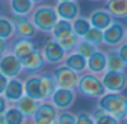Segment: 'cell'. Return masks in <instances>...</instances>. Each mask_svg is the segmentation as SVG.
Wrapping results in <instances>:
<instances>
[{
	"label": "cell",
	"instance_id": "cell-1",
	"mask_svg": "<svg viewBox=\"0 0 127 124\" xmlns=\"http://www.w3.org/2000/svg\"><path fill=\"white\" fill-rule=\"evenodd\" d=\"M29 19L37 30L42 33H52L60 18L56 14L55 7L51 5H39L34 8L29 15Z\"/></svg>",
	"mask_w": 127,
	"mask_h": 124
},
{
	"label": "cell",
	"instance_id": "cell-2",
	"mask_svg": "<svg viewBox=\"0 0 127 124\" xmlns=\"http://www.w3.org/2000/svg\"><path fill=\"white\" fill-rule=\"evenodd\" d=\"M98 106L105 110L107 114L114 116L119 122L126 120L127 116V97L123 94L106 93L98 100Z\"/></svg>",
	"mask_w": 127,
	"mask_h": 124
},
{
	"label": "cell",
	"instance_id": "cell-3",
	"mask_svg": "<svg viewBox=\"0 0 127 124\" xmlns=\"http://www.w3.org/2000/svg\"><path fill=\"white\" fill-rule=\"evenodd\" d=\"M75 91L87 98H97V100L102 97L107 93L100 76H97L90 72H86L80 75Z\"/></svg>",
	"mask_w": 127,
	"mask_h": 124
},
{
	"label": "cell",
	"instance_id": "cell-4",
	"mask_svg": "<svg viewBox=\"0 0 127 124\" xmlns=\"http://www.w3.org/2000/svg\"><path fill=\"white\" fill-rule=\"evenodd\" d=\"M100 78L107 93L123 94L127 88L126 72H105Z\"/></svg>",
	"mask_w": 127,
	"mask_h": 124
},
{
	"label": "cell",
	"instance_id": "cell-5",
	"mask_svg": "<svg viewBox=\"0 0 127 124\" xmlns=\"http://www.w3.org/2000/svg\"><path fill=\"white\" fill-rule=\"evenodd\" d=\"M127 27L120 20L115 19L114 22L103 31V44L109 47H118L126 39Z\"/></svg>",
	"mask_w": 127,
	"mask_h": 124
},
{
	"label": "cell",
	"instance_id": "cell-6",
	"mask_svg": "<svg viewBox=\"0 0 127 124\" xmlns=\"http://www.w3.org/2000/svg\"><path fill=\"white\" fill-rule=\"evenodd\" d=\"M53 73H54L59 88L77 89L80 75L77 74L74 71H72L71 68L65 66L64 64H61L56 66V68L53 71Z\"/></svg>",
	"mask_w": 127,
	"mask_h": 124
},
{
	"label": "cell",
	"instance_id": "cell-7",
	"mask_svg": "<svg viewBox=\"0 0 127 124\" xmlns=\"http://www.w3.org/2000/svg\"><path fill=\"white\" fill-rule=\"evenodd\" d=\"M41 50L46 64H50V65L63 64L64 59L67 56L66 53L64 52V49L60 46V44L53 38L46 41Z\"/></svg>",
	"mask_w": 127,
	"mask_h": 124
},
{
	"label": "cell",
	"instance_id": "cell-8",
	"mask_svg": "<svg viewBox=\"0 0 127 124\" xmlns=\"http://www.w3.org/2000/svg\"><path fill=\"white\" fill-rule=\"evenodd\" d=\"M59 110L51 101H44L32 119V124H58Z\"/></svg>",
	"mask_w": 127,
	"mask_h": 124
},
{
	"label": "cell",
	"instance_id": "cell-9",
	"mask_svg": "<svg viewBox=\"0 0 127 124\" xmlns=\"http://www.w3.org/2000/svg\"><path fill=\"white\" fill-rule=\"evenodd\" d=\"M50 101L59 111H69L77 101V91L69 88H58Z\"/></svg>",
	"mask_w": 127,
	"mask_h": 124
},
{
	"label": "cell",
	"instance_id": "cell-10",
	"mask_svg": "<svg viewBox=\"0 0 127 124\" xmlns=\"http://www.w3.org/2000/svg\"><path fill=\"white\" fill-rule=\"evenodd\" d=\"M37 49H38L37 45L32 39L15 37L9 43V53L15 55L19 60H23L25 57H27Z\"/></svg>",
	"mask_w": 127,
	"mask_h": 124
},
{
	"label": "cell",
	"instance_id": "cell-11",
	"mask_svg": "<svg viewBox=\"0 0 127 124\" xmlns=\"http://www.w3.org/2000/svg\"><path fill=\"white\" fill-rule=\"evenodd\" d=\"M20 62H22V65H23V73H26L27 76L41 74L46 64L45 59H44V56L42 54V50L39 49L32 53L31 55L25 57Z\"/></svg>",
	"mask_w": 127,
	"mask_h": 124
},
{
	"label": "cell",
	"instance_id": "cell-12",
	"mask_svg": "<svg viewBox=\"0 0 127 124\" xmlns=\"http://www.w3.org/2000/svg\"><path fill=\"white\" fill-rule=\"evenodd\" d=\"M0 73L8 79L19 77L23 73L22 62L11 53H7L0 60Z\"/></svg>",
	"mask_w": 127,
	"mask_h": 124
},
{
	"label": "cell",
	"instance_id": "cell-13",
	"mask_svg": "<svg viewBox=\"0 0 127 124\" xmlns=\"http://www.w3.org/2000/svg\"><path fill=\"white\" fill-rule=\"evenodd\" d=\"M11 20L14 22L15 29H16V37L26 39H33L36 37L37 29L31 21L29 17L11 15Z\"/></svg>",
	"mask_w": 127,
	"mask_h": 124
},
{
	"label": "cell",
	"instance_id": "cell-14",
	"mask_svg": "<svg viewBox=\"0 0 127 124\" xmlns=\"http://www.w3.org/2000/svg\"><path fill=\"white\" fill-rule=\"evenodd\" d=\"M55 10L59 18L66 21H74L78 17H80V6L77 0L66 1V2H58Z\"/></svg>",
	"mask_w": 127,
	"mask_h": 124
},
{
	"label": "cell",
	"instance_id": "cell-15",
	"mask_svg": "<svg viewBox=\"0 0 127 124\" xmlns=\"http://www.w3.org/2000/svg\"><path fill=\"white\" fill-rule=\"evenodd\" d=\"M24 95V81L19 77L10 78L9 82H8L7 87H6L5 93H3V96H5L6 100L11 104H16Z\"/></svg>",
	"mask_w": 127,
	"mask_h": 124
},
{
	"label": "cell",
	"instance_id": "cell-16",
	"mask_svg": "<svg viewBox=\"0 0 127 124\" xmlns=\"http://www.w3.org/2000/svg\"><path fill=\"white\" fill-rule=\"evenodd\" d=\"M24 89H25V95L29 96V97L34 98V100L39 101V102L45 101L43 95V91H42L39 74L26 76V78L24 81Z\"/></svg>",
	"mask_w": 127,
	"mask_h": 124
},
{
	"label": "cell",
	"instance_id": "cell-17",
	"mask_svg": "<svg viewBox=\"0 0 127 124\" xmlns=\"http://www.w3.org/2000/svg\"><path fill=\"white\" fill-rule=\"evenodd\" d=\"M114 20L115 18L109 14L107 9H96L89 16V21L91 24V27L101 31H105L114 22Z\"/></svg>",
	"mask_w": 127,
	"mask_h": 124
},
{
	"label": "cell",
	"instance_id": "cell-18",
	"mask_svg": "<svg viewBox=\"0 0 127 124\" xmlns=\"http://www.w3.org/2000/svg\"><path fill=\"white\" fill-rule=\"evenodd\" d=\"M87 71L97 76H101L107 71V56L106 53L98 49L87 62Z\"/></svg>",
	"mask_w": 127,
	"mask_h": 124
},
{
	"label": "cell",
	"instance_id": "cell-19",
	"mask_svg": "<svg viewBox=\"0 0 127 124\" xmlns=\"http://www.w3.org/2000/svg\"><path fill=\"white\" fill-rule=\"evenodd\" d=\"M41 103L42 102H39V101L34 100V98L29 97V96H27V95H24L14 105L22 112V114L24 115L27 120H31L32 121V119L34 117V115L36 114L37 110H38L39 106H41Z\"/></svg>",
	"mask_w": 127,
	"mask_h": 124
},
{
	"label": "cell",
	"instance_id": "cell-20",
	"mask_svg": "<svg viewBox=\"0 0 127 124\" xmlns=\"http://www.w3.org/2000/svg\"><path fill=\"white\" fill-rule=\"evenodd\" d=\"M39 77H41V85H42V91H43L44 98H45V101H50L59 88L55 76H54V73L42 72L39 74Z\"/></svg>",
	"mask_w": 127,
	"mask_h": 124
},
{
	"label": "cell",
	"instance_id": "cell-21",
	"mask_svg": "<svg viewBox=\"0 0 127 124\" xmlns=\"http://www.w3.org/2000/svg\"><path fill=\"white\" fill-rule=\"evenodd\" d=\"M106 9L117 20L127 19V0H108Z\"/></svg>",
	"mask_w": 127,
	"mask_h": 124
},
{
	"label": "cell",
	"instance_id": "cell-22",
	"mask_svg": "<svg viewBox=\"0 0 127 124\" xmlns=\"http://www.w3.org/2000/svg\"><path fill=\"white\" fill-rule=\"evenodd\" d=\"M87 62H88V59H86L83 56H81L80 54L74 52L66 56L63 64L65 66H67L69 68H71L72 71H74L77 74L81 75L83 73H86L87 71Z\"/></svg>",
	"mask_w": 127,
	"mask_h": 124
},
{
	"label": "cell",
	"instance_id": "cell-23",
	"mask_svg": "<svg viewBox=\"0 0 127 124\" xmlns=\"http://www.w3.org/2000/svg\"><path fill=\"white\" fill-rule=\"evenodd\" d=\"M107 56V71L106 72H125L127 64L118 54L117 48L110 49L106 53Z\"/></svg>",
	"mask_w": 127,
	"mask_h": 124
},
{
	"label": "cell",
	"instance_id": "cell-24",
	"mask_svg": "<svg viewBox=\"0 0 127 124\" xmlns=\"http://www.w3.org/2000/svg\"><path fill=\"white\" fill-rule=\"evenodd\" d=\"M34 3L31 0H11L9 2V9L11 15L28 16L34 10Z\"/></svg>",
	"mask_w": 127,
	"mask_h": 124
},
{
	"label": "cell",
	"instance_id": "cell-25",
	"mask_svg": "<svg viewBox=\"0 0 127 124\" xmlns=\"http://www.w3.org/2000/svg\"><path fill=\"white\" fill-rule=\"evenodd\" d=\"M52 37L53 39H55L56 41H60L62 39L66 38L67 36L73 34V29H72V22L66 21L63 19H59L56 25L54 26L52 30Z\"/></svg>",
	"mask_w": 127,
	"mask_h": 124
},
{
	"label": "cell",
	"instance_id": "cell-26",
	"mask_svg": "<svg viewBox=\"0 0 127 124\" xmlns=\"http://www.w3.org/2000/svg\"><path fill=\"white\" fill-rule=\"evenodd\" d=\"M16 37V29L11 18L1 16L0 17V39L3 40H12Z\"/></svg>",
	"mask_w": 127,
	"mask_h": 124
},
{
	"label": "cell",
	"instance_id": "cell-27",
	"mask_svg": "<svg viewBox=\"0 0 127 124\" xmlns=\"http://www.w3.org/2000/svg\"><path fill=\"white\" fill-rule=\"evenodd\" d=\"M91 28V24L89 21V19L84 18V17H78L74 21H72V29L73 33L80 38H83L87 35L89 30Z\"/></svg>",
	"mask_w": 127,
	"mask_h": 124
},
{
	"label": "cell",
	"instance_id": "cell-28",
	"mask_svg": "<svg viewBox=\"0 0 127 124\" xmlns=\"http://www.w3.org/2000/svg\"><path fill=\"white\" fill-rule=\"evenodd\" d=\"M5 117L7 124H26L28 121L15 105L9 106L7 112L5 113Z\"/></svg>",
	"mask_w": 127,
	"mask_h": 124
},
{
	"label": "cell",
	"instance_id": "cell-29",
	"mask_svg": "<svg viewBox=\"0 0 127 124\" xmlns=\"http://www.w3.org/2000/svg\"><path fill=\"white\" fill-rule=\"evenodd\" d=\"M98 49L99 48L97 47V46L92 45V44L88 43L87 40H84L83 38H81L74 52L78 53V54H80L81 56H83L86 59H89Z\"/></svg>",
	"mask_w": 127,
	"mask_h": 124
},
{
	"label": "cell",
	"instance_id": "cell-30",
	"mask_svg": "<svg viewBox=\"0 0 127 124\" xmlns=\"http://www.w3.org/2000/svg\"><path fill=\"white\" fill-rule=\"evenodd\" d=\"M80 37H78L77 35H75L74 33L72 34V35H70V36H67L66 38L62 39V40L58 41L59 44H60V46L64 49V52L66 53V55H69V54H72V53H74L75 48H77L78 44H79L80 41Z\"/></svg>",
	"mask_w": 127,
	"mask_h": 124
},
{
	"label": "cell",
	"instance_id": "cell-31",
	"mask_svg": "<svg viewBox=\"0 0 127 124\" xmlns=\"http://www.w3.org/2000/svg\"><path fill=\"white\" fill-rule=\"evenodd\" d=\"M83 39L87 40L88 43H90V44H92V45L99 47L101 44H103V31L91 27L90 30L87 33V35L83 37Z\"/></svg>",
	"mask_w": 127,
	"mask_h": 124
},
{
	"label": "cell",
	"instance_id": "cell-32",
	"mask_svg": "<svg viewBox=\"0 0 127 124\" xmlns=\"http://www.w3.org/2000/svg\"><path fill=\"white\" fill-rule=\"evenodd\" d=\"M77 115L70 111H59L58 124H75Z\"/></svg>",
	"mask_w": 127,
	"mask_h": 124
},
{
	"label": "cell",
	"instance_id": "cell-33",
	"mask_svg": "<svg viewBox=\"0 0 127 124\" xmlns=\"http://www.w3.org/2000/svg\"><path fill=\"white\" fill-rule=\"evenodd\" d=\"M75 124H96L95 120L92 117L91 113L87 111H80L77 114V122Z\"/></svg>",
	"mask_w": 127,
	"mask_h": 124
},
{
	"label": "cell",
	"instance_id": "cell-34",
	"mask_svg": "<svg viewBox=\"0 0 127 124\" xmlns=\"http://www.w3.org/2000/svg\"><path fill=\"white\" fill-rule=\"evenodd\" d=\"M95 123L96 124H122V122H119L117 119H115L114 116L106 113V114H103L99 119L95 120Z\"/></svg>",
	"mask_w": 127,
	"mask_h": 124
},
{
	"label": "cell",
	"instance_id": "cell-35",
	"mask_svg": "<svg viewBox=\"0 0 127 124\" xmlns=\"http://www.w3.org/2000/svg\"><path fill=\"white\" fill-rule=\"evenodd\" d=\"M117 52H118V54L120 55V57L123 58V60L127 64V41L126 40H125L120 46H118Z\"/></svg>",
	"mask_w": 127,
	"mask_h": 124
},
{
	"label": "cell",
	"instance_id": "cell-36",
	"mask_svg": "<svg viewBox=\"0 0 127 124\" xmlns=\"http://www.w3.org/2000/svg\"><path fill=\"white\" fill-rule=\"evenodd\" d=\"M7 53H9V41L0 39V60Z\"/></svg>",
	"mask_w": 127,
	"mask_h": 124
},
{
	"label": "cell",
	"instance_id": "cell-37",
	"mask_svg": "<svg viewBox=\"0 0 127 124\" xmlns=\"http://www.w3.org/2000/svg\"><path fill=\"white\" fill-rule=\"evenodd\" d=\"M8 108H9V102L3 95H0V114H5Z\"/></svg>",
	"mask_w": 127,
	"mask_h": 124
},
{
	"label": "cell",
	"instance_id": "cell-38",
	"mask_svg": "<svg viewBox=\"0 0 127 124\" xmlns=\"http://www.w3.org/2000/svg\"><path fill=\"white\" fill-rule=\"evenodd\" d=\"M8 82H9V79L5 75H2L0 73V95H3V93L6 91V87L8 85Z\"/></svg>",
	"mask_w": 127,
	"mask_h": 124
},
{
	"label": "cell",
	"instance_id": "cell-39",
	"mask_svg": "<svg viewBox=\"0 0 127 124\" xmlns=\"http://www.w3.org/2000/svg\"><path fill=\"white\" fill-rule=\"evenodd\" d=\"M0 124H7V121H6L5 114H0Z\"/></svg>",
	"mask_w": 127,
	"mask_h": 124
},
{
	"label": "cell",
	"instance_id": "cell-40",
	"mask_svg": "<svg viewBox=\"0 0 127 124\" xmlns=\"http://www.w3.org/2000/svg\"><path fill=\"white\" fill-rule=\"evenodd\" d=\"M31 1L34 3V5H39V3L43 2L44 0H31Z\"/></svg>",
	"mask_w": 127,
	"mask_h": 124
},
{
	"label": "cell",
	"instance_id": "cell-41",
	"mask_svg": "<svg viewBox=\"0 0 127 124\" xmlns=\"http://www.w3.org/2000/svg\"><path fill=\"white\" fill-rule=\"evenodd\" d=\"M58 2H66V1H74V0H56Z\"/></svg>",
	"mask_w": 127,
	"mask_h": 124
},
{
	"label": "cell",
	"instance_id": "cell-42",
	"mask_svg": "<svg viewBox=\"0 0 127 124\" xmlns=\"http://www.w3.org/2000/svg\"><path fill=\"white\" fill-rule=\"evenodd\" d=\"M125 40L127 41V28H126V39H125Z\"/></svg>",
	"mask_w": 127,
	"mask_h": 124
},
{
	"label": "cell",
	"instance_id": "cell-43",
	"mask_svg": "<svg viewBox=\"0 0 127 124\" xmlns=\"http://www.w3.org/2000/svg\"><path fill=\"white\" fill-rule=\"evenodd\" d=\"M90 1H100V0H90Z\"/></svg>",
	"mask_w": 127,
	"mask_h": 124
},
{
	"label": "cell",
	"instance_id": "cell-44",
	"mask_svg": "<svg viewBox=\"0 0 127 124\" xmlns=\"http://www.w3.org/2000/svg\"><path fill=\"white\" fill-rule=\"evenodd\" d=\"M6 1H9V2H10V1H11V0H6Z\"/></svg>",
	"mask_w": 127,
	"mask_h": 124
},
{
	"label": "cell",
	"instance_id": "cell-45",
	"mask_svg": "<svg viewBox=\"0 0 127 124\" xmlns=\"http://www.w3.org/2000/svg\"><path fill=\"white\" fill-rule=\"evenodd\" d=\"M125 121H126V122H127V116H126V120H125Z\"/></svg>",
	"mask_w": 127,
	"mask_h": 124
},
{
	"label": "cell",
	"instance_id": "cell-46",
	"mask_svg": "<svg viewBox=\"0 0 127 124\" xmlns=\"http://www.w3.org/2000/svg\"><path fill=\"white\" fill-rule=\"evenodd\" d=\"M106 1H108V0H106Z\"/></svg>",
	"mask_w": 127,
	"mask_h": 124
}]
</instances>
